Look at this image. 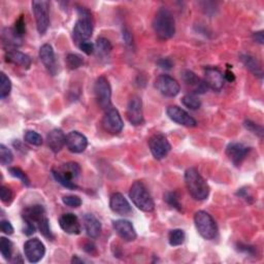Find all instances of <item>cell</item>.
<instances>
[{
	"label": "cell",
	"instance_id": "cell-1",
	"mask_svg": "<svg viewBox=\"0 0 264 264\" xmlns=\"http://www.w3.org/2000/svg\"><path fill=\"white\" fill-rule=\"evenodd\" d=\"M185 184L188 189L189 194L195 200H205L210 195V186L208 182L205 181L199 171L190 167L185 172Z\"/></svg>",
	"mask_w": 264,
	"mask_h": 264
},
{
	"label": "cell",
	"instance_id": "cell-2",
	"mask_svg": "<svg viewBox=\"0 0 264 264\" xmlns=\"http://www.w3.org/2000/svg\"><path fill=\"white\" fill-rule=\"evenodd\" d=\"M79 19L73 27L72 30V37L78 46L81 43L87 42L92 36L93 29H94V21L92 14L89 10L85 8H78Z\"/></svg>",
	"mask_w": 264,
	"mask_h": 264
},
{
	"label": "cell",
	"instance_id": "cell-3",
	"mask_svg": "<svg viewBox=\"0 0 264 264\" xmlns=\"http://www.w3.org/2000/svg\"><path fill=\"white\" fill-rule=\"evenodd\" d=\"M154 31L158 39L166 41L171 39L175 33V22L172 14L165 8H161L153 21Z\"/></svg>",
	"mask_w": 264,
	"mask_h": 264
},
{
	"label": "cell",
	"instance_id": "cell-4",
	"mask_svg": "<svg viewBox=\"0 0 264 264\" xmlns=\"http://www.w3.org/2000/svg\"><path fill=\"white\" fill-rule=\"evenodd\" d=\"M81 171L82 169L79 163L67 162L65 164H62L59 168H53L52 174L54 179L64 188L74 190L78 189V186L73 182V180L80 177Z\"/></svg>",
	"mask_w": 264,
	"mask_h": 264
},
{
	"label": "cell",
	"instance_id": "cell-5",
	"mask_svg": "<svg viewBox=\"0 0 264 264\" xmlns=\"http://www.w3.org/2000/svg\"><path fill=\"white\" fill-rule=\"evenodd\" d=\"M129 197L138 210L146 213L154 211L155 202L148 189L141 182L136 181L132 184L129 190Z\"/></svg>",
	"mask_w": 264,
	"mask_h": 264
},
{
	"label": "cell",
	"instance_id": "cell-6",
	"mask_svg": "<svg viewBox=\"0 0 264 264\" xmlns=\"http://www.w3.org/2000/svg\"><path fill=\"white\" fill-rule=\"evenodd\" d=\"M195 227L200 237L207 241L215 240L218 236V226L214 218L205 211H198L194 216Z\"/></svg>",
	"mask_w": 264,
	"mask_h": 264
},
{
	"label": "cell",
	"instance_id": "cell-7",
	"mask_svg": "<svg viewBox=\"0 0 264 264\" xmlns=\"http://www.w3.org/2000/svg\"><path fill=\"white\" fill-rule=\"evenodd\" d=\"M32 11L36 21L37 31L40 34H45L50 26V3L49 2H32Z\"/></svg>",
	"mask_w": 264,
	"mask_h": 264
},
{
	"label": "cell",
	"instance_id": "cell-8",
	"mask_svg": "<svg viewBox=\"0 0 264 264\" xmlns=\"http://www.w3.org/2000/svg\"><path fill=\"white\" fill-rule=\"evenodd\" d=\"M94 93L98 105L102 109H109L111 107V88L106 78L99 77L94 86Z\"/></svg>",
	"mask_w": 264,
	"mask_h": 264
},
{
	"label": "cell",
	"instance_id": "cell-9",
	"mask_svg": "<svg viewBox=\"0 0 264 264\" xmlns=\"http://www.w3.org/2000/svg\"><path fill=\"white\" fill-rule=\"evenodd\" d=\"M149 148L155 159L165 158L171 150V145L164 134H154L149 139Z\"/></svg>",
	"mask_w": 264,
	"mask_h": 264
},
{
	"label": "cell",
	"instance_id": "cell-10",
	"mask_svg": "<svg viewBox=\"0 0 264 264\" xmlns=\"http://www.w3.org/2000/svg\"><path fill=\"white\" fill-rule=\"evenodd\" d=\"M155 87L161 94L166 97L177 96L181 91V87L178 81L168 74L159 76L155 81Z\"/></svg>",
	"mask_w": 264,
	"mask_h": 264
},
{
	"label": "cell",
	"instance_id": "cell-11",
	"mask_svg": "<svg viewBox=\"0 0 264 264\" xmlns=\"http://www.w3.org/2000/svg\"><path fill=\"white\" fill-rule=\"evenodd\" d=\"M102 126L104 130L110 134H118L123 130L124 123L118 109L110 107L105 111L102 119Z\"/></svg>",
	"mask_w": 264,
	"mask_h": 264
},
{
	"label": "cell",
	"instance_id": "cell-12",
	"mask_svg": "<svg viewBox=\"0 0 264 264\" xmlns=\"http://www.w3.org/2000/svg\"><path fill=\"white\" fill-rule=\"evenodd\" d=\"M24 253L29 262L37 263L44 258L46 254V247L41 240L31 239L25 243Z\"/></svg>",
	"mask_w": 264,
	"mask_h": 264
},
{
	"label": "cell",
	"instance_id": "cell-13",
	"mask_svg": "<svg viewBox=\"0 0 264 264\" xmlns=\"http://www.w3.org/2000/svg\"><path fill=\"white\" fill-rule=\"evenodd\" d=\"M166 114L171 121L179 125L186 127H195L197 125V122L193 117H191L186 110L177 105L168 106L166 109Z\"/></svg>",
	"mask_w": 264,
	"mask_h": 264
},
{
	"label": "cell",
	"instance_id": "cell-14",
	"mask_svg": "<svg viewBox=\"0 0 264 264\" xmlns=\"http://www.w3.org/2000/svg\"><path fill=\"white\" fill-rule=\"evenodd\" d=\"M250 150L249 146L241 142H230L226 148V155L234 165L240 166L246 159Z\"/></svg>",
	"mask_w": 264,
	"mask_h": 264
},
{
	"label": "cell",
	"instance_id": "cell-15",
	"mask_svg": "<svg viewBox=\"0 0 264 264\" xmlns=\"http://www.w3.org/2000/svg\"><path fill=\"white\" fill-rule=\"evenodd\" d=\"M127 118L134 126H138L143 123L142 101L138 96H132L129 100L127 105Z\"/></svg>",
	"mask_w": 264,
	"mask_h": 264
},
{
	"label": "cell",
	"instance_id": "cell-16",
	"mask_svg": "<svg viewBox=\"0 0 264 264\" xmlns=\"http://www.w3.org/2000/svg\"><path fill=\"white\" fill-rule=\"evenodd\" d=\"M112 227L118 236L125 242H133L136 240L137 234L133 224L125 219L116 220L112 222Z\"/></svg>",
	"mask_w": 264,
	"mask_h": 264
},
{
	"label": "cell",
	"instance_id": "cell-17",
	"mask_svg": "<svg viewBox=\"0 0 264 264\" xmlns=\"http://www.w3.org/2000/svg\"><path fill=\"white\" fill-rule=\"evenodd\" d=\"M224 76L217 67H207L204 70V83L214 91H220L224 86Z\"/></svg>",
	"mask_w": 264,
	"mask_h": 264
},
{
	"label": "cell",
	"instance_id": "cell-18",
	"mask_svg": "<svg viewBox=\"0 0 264 264\" xmlns=\"http://www.w3.org/2000/svg\"><path fill=\"white\" fill-rule=\"evenodd\" d=\"M65 144L71 153L80 154L87 149L88 139L83 133L79 131H71L66 135Z\"/></svg>",
	"mask_w": 264,
	"mask_h": 264
},
{
	"label": "cell",
	"instance_id": "cell-19",
	"mask_svg": "<svg viewBox=\"0 0 264 264\" xmlns=\"http://www.w3.org/2000/svg\"><path fill=\"white\" fill-rule=\"evenodd\" d=\"M109 208L111 212L119 216H127L132 212L130 203L121 193H114L110 196Z\"/></svg>",
	"mask_w": 264,
	"mask_h": 264
},
{
	"label": "cell",
	"instance_id": "cell-20",
	"mask_svg": "<svg viewBox=\"0 0 264 264\" xmlns=\"http://www.w3.org/2000/svg\"><path fill=\"white\" fill-rule=\"evenodd\" d=\"M182 80L188 87L192 88L193 92L195 94H203V93L207 92L208 89H209L207 84L204 83V81L199 79L191 70H184V71H182Z\"/></svg>",
	"mask_w": 264,
	"mask_h": 264
},
{
	"label": "cell",
	"instance_id": "cell-21",
	"mask_svg": "<svg viewBox=\"0 0 264 264\" xmlns=\"http://www.w3.org/2000/svg\"><path fill=\"white\" fill-rule=\"evenodd\" d=\"M22 217L24 222L32 223L37 227V224L45 218L46 216V210L41 204H34L27 207L24 209L22 213Z\"/></svg>",
	"mask_w": 264,
	"mask_h": 264
},
{
	"label": "cell",
	"instance_id": "cell-22",
	"mask_svg": "<svg viewBox=\"0 0 264 264\" xmlns=\"http://www.w3.org/2000/svg\"><path fill=\"white\" fill-rule=\"evenodd\" d=\"M40 58L43 62V64L46 66L48 71L52 74L55 76L57 72V66H56V58H55V53L51 45L45 44L42 46L40 50Z\"/></svg>",
	"mask_w": 264,
	"mask_h": 264
},
{
	"label": "cell",
	"instance_id": "cell-23",
	"mask_svg": "<svg viewBox=\"0 0 264 264\" xmlns=\"http://www.w3.org/2000/svg\"><path fill=\"white\" fill-rule=\"evenodd\" d=\"M59 225L61 229L68 234H80L82 231V226L79 218L71 213L62 215L59 218Z\"/></svg>",
	"mask_w": 264,
	"mask_h": 264
},
{
	"label": "cell",
	"instance_id": "cell-24",
	"mask_svg": "<svg viewBox=\"0 0 264 264\" xmlns=\"http://www.w3.org/2000/svg\"><path fill=\"white\" fill-rule=\"evenodd\" d=\"M47 142L49 148L54 152H60L66 143V135L61 129H53L47 135Z\"/></svg>",
	"mask_w": 264,
	"mask_h": 264
},
{
	"label": "cell",
	"instance_id": "cell-25",
	"mask_svg": "<svg viewBox=\"0 0 264 264\" xmlns=\"http://www.w3.org/2000/svg\"><path fill=\"white\" fill-rule=\"evenodd\" d=\"M6 60L15 65H19L25 69H29L31 66V58L27 54L22 53L16 49L9 50L6 54Z\"/></svg>",
	"mask_w": 264,
	"mask_h": 264
},
{
	"label": "cell",
	"instance_id": "cell-26",
	"mask_svg": "<svg viewBox=\"0 0 264 264\" xmlns=\"http://www.w3.org/2000/svg\"><path fill=\"white\" fill-rule=\"evenodd\" d=\"M83 220L88 237L91 239H97L100 236L102 229L100 221L92 214H86Z\"/></svg>",
	"mask_w": 264,
	"mask_h": 264
},
{
	"label": "cell",
	"instance_id": "cell-27",
	"mask_svg": "<svg viewBox=\"0 0 264 264\" xmlns=\"http://www.w3.org/2000/svg\"><path fill=\"white\" fill-rule=\"evenodd\" d=\"M23 37L19 35L14 28H6L3 31V44L6 47L18 48L22 46Z\"/></svg>",
	"mask_w": 264,
	"mask_h": 264
},
{
	"label": "cell",
	"instance_id": "cell-28",
	"mask_svg": "<svg viewBox=\"0 0 264 264\" xmlns=\"http://www.w3.org/2000/svg\"><path fill=\"white\" fill-rule=\"evenodd\" d=\"M241 60L244 63V65L247 67V69H249L254 76H256L260 79L263 78L262 66L255 57L248 55V54H244L241 56Z\"/></svg>",
	"mask_w": 264,
	"mask_h": 264
},
{
	"label": "cell",
	"instance_id": "cell-29",
	"mask_svg": "<svg viewBox=\"0 0 264 264\" xmlns=\"http://www.w3.org/2000/svg\"><path fill=\"white\" fill-rule=\"evenodd\" d=\"M186 240V234L182 229H172L168 234V242L172 247L181 246Z\"/></svg>",
	"mask_w": 264,
	"mask_h": 264
},
{
	"label": "cell",
	"instance_id": "cell-30",
	"mask_svg": "<svg viewBox=\"0 0 264 264\" xmlns=\"http://www.w3.org/2000/svg\"><path fill=\"white\" fill-rule=\"evenodd\" d=\"M12 91V83L9 77L5 73H0V97L2 99H5L11 94Z\"/></svg>",
	"mask_w": 264,
	"mask_h": 264
},
{
	"label": "cell",
	"instance_id": "cell-31",
	"mask_svg": "<svg viewBox=\"0 0 264 264\" xmlns=\"http://www.w3.org/2000/svg\"><path fill=\"white\" fill-rule=\"evenodd\" d=\"M0 252L7 260H12L13 257V243L7 238H0Z\"/></svg>",
	"mask_w": 264,
	"mask_h": 264
},
{
	"label": "cell",
	"instance_id": "cell-32",
	"mask_svg": "<svg viewBox=\"0 0 264 264\" xmlns=\"http://www.w3.org/2000/svg\"><path fill=\"white\" fill-rule=\"evenodd\" d=\"M164 200L170 205V207L178 210L179 212L183 211V207L180 202V197L178 192H166L164 194Z\"/></svg>",
	"mask_w": 264,
	"mask_h": 264
},
{
	"label": "cell",
	"instance_id": "cell-33",
	"mask_svg": "<svg viewBox=\"0 0 264 264\" xmlns=\"http://www.w3.org/2000/svg\"><path fill=\"white\" fill-rule=\"evenodd\" d=\"M95 50L100 54V55H108L111 50H112V46L111 43L105 39V37H99L96 41L95 44Z\"/></svg>",
	"mask_w": 264,
	"mask_h": 264
},
{
	"label": "cell",
	"instance_id": "cell-34",
	"mask_svg": "<svg viewBox=\"0 0 264 264\" xmlns=\"http://www.w3.org/2000/svg\"><path fill=\"white\" fill-rule=\"evenodd\" d=\"M182 103L186 107H188L189 109H192V110L198 109L201 106L200 99L197 96H195L194 94H187V95H185L182 98Z\"/></svg>",
	"mask_w": 264,
	"mask_h": 264
},
{
	"label": "cell",
	"instance_id": "cell-35",
	"mask_svg": "<svg viewBox=\"0 0 264 264\" xmlns=\"http://www.w3.org/2000/svg\"><path fill=\"white\" fill-rule=\"evenodd\" d=\"M84 64L83 58L78 54H68L66 57V65L69 69L74 70Z\"/></svg>",
	"mask_w": 264,
	"mask_h": 264
},
{
	"label": "cell",
	"instance_id": "cell-36",
	"mask_svg": "<svg viewBox=\"0 0 264 264\" xmlns=\"http://www.w3.org/2000/svg\"><path fill=\"white\" fill-rule=\"evenodd\" d=\"M24 139H25L26 142L30 143L32 145H36V146L42 145L43 142H44L42 135L40 133L35 132V131H32V130L26 131V133L24 135Z\"/></svg>",
	"mask_w": 264,
	"mask_h": 264
},
{
	"label": "cell",
	"instance_id": "cell-37",
	"mask_svg": "<svg viewBox=\"0 0 264 264\" xmlns=\"http://www.w3.org/2000/svg\"><path fill=\"white\" fill-rule=\"evenodd\" d=\"M37 228L40 229L41 233L43 234V236H44L46 239H48V240H50V241H53V240L55 239L54 234H53V232H52V230H51V228H50L49 219H48L47 217H45V218L37 224Z\"/></svg>",
	"mask_w": 264,
	"mask_h": 264
},
{
	"label": "cell",
	"instance_id": "cell-38",
	"mask_svg": "<svg viewBox=\"0 0 264 264\" xmlns=\"http://www.w3.org/2000/svg\"><path fill=\"white\" fill-rule=\"evenodd\" d=\"M14 160L12 151L5 144H0V161L3 165H10Z\"/></svg>",
	"mask_w": 264,
	"mask_h": 264
},
{
	"label": "cell",
	"instance_id": "cell-39",
	"mask_svg": "<svg viewBox=\"0 0 264 264\" xmlns=\"http://www.w3.org/2000/svg\"><path fill=\"white\" fill-rule=\"evenodd\" d=\"M10 173L13 175L14 178H17L19 179L25 186H30V180H29V178L27 177V174L20 168L18 167H11L9 169Z\"/></svg>",
	"mask_w": 264,
	"mask_h": 264
},
{
	"label": "cell",
	"instance_id": "cell-40",
	"mask_svg": "<svg viewBox=\"0 0 264 264\" xmlns=\"http://www.w3.org/2000/svg\"><path fill=\"white\" fill-rule=\"evenodd\" d=\"M62 201L65 205L72 209L80 208L82 205V199L77 195H67L62 198Z\"/></svg>",
	"mask_w": 264,
	"mask_h": 264
},
{
	"label": "cell",
	"instance_id": "cell-41",
	"mask_svg": "<svg viewBox=\"0 0 264 264\" xmlns=\"http://www.w3.org/2000/svg\"><path fill=\"white\" fill-rule=\"evenodd\" d=\"M244 126L246 127L247 130H249L250 132H252V133H254L255 135H258L259 137L262 138V136H263V127H262L261 125H258V124H256V123H254V122L248 120V121L245 122Z\"/></svg>",
	"mask_w": 264,
	"mask_h": 264
},
{
	"label": "cell",
	"instance_id": "cell-42",
	"mask_svg": "<svg viewBox=\"0 0 264 264\" xmlns=\"http://www.w3.org/2000/svg\"><path fill=\"white\" fill-rule=\"evenodd\" d=\"M13 191L6 186H2V188H0V198H2V200L6 203H10L13 200Z\"/></svg>",
	"mask_w": 264,
	"mask_h": 264
},
{
	"label": "cell",
	"instance_id": "cell-43",
	"mask_svg": "<svg viewBox=\"0 0 264 264\" xmlns=\"http://www.w3.org/2000/svg\"><path fill=\"white\" fill-rule=\"evenodd\" d=\"M14 29L19 35H21L22 37L24 36V34L26 33V24H25V20H24L23 16H20L19 19L16 21Z\"/></svg>",
	"mask_w": 264,
	"mask_h": 264
},
{
	"label": "cell",
	"instance_id": "cell-44",
	"mask_svg": "<svg viewBox=\"0 0 264 264\" xmlns=\"http://www.w3.org/2000/svg\"><path fill=\"white\" fill-rule=\"evenodd\" d=\"M79 48H80V50H81L83 53H85L86 55H91V54H93V52L95 51V46H94L92 43H90L89 41L81 43V44L79 45Z\"/></svg>",
	"mask_w": 264,
	"mask_h": 264
},
{
	"label": "cell",
	"instance_id": "cell-45",
	"mask_svg": "<svg viewBox=\"0 0 264 264\" xmlns=\"http://www.w3.org/2000/svg\"><path fill=\"white\" fill-rule=\"evenodd\" d=\"M0 228H2V231L6 234H8V236H11V234L14 233V227L13 225L11 224L10 221H7V220H3L2 222H0Z\"/></svg>",
	"mask_w": 264,
	"mask_h": 264
},
{
	"label": "cell",
	"instance_id": "cell-46",
	"mask_svg": "<svg viewBox=\"0 0 264 264\" xmlns=\"http://www.w3.org/2000/svg\"><path fill=\"white\" fill-rule=\"evenodd\" d=\"M122 35H123V41L125 42V44L127 46H131L133 44V36L131 31L127 27L123 28V31H122Z\"/></svg>",
	"mask_w": 264,
	"mask_h": 264
},
{
	"label": "cell",
	"instance_id": "cell-47",
	"mask_svg": "<svg viewBox=\"0 0 264 264\" xmlns=\"http://www.w3.org/2000/svg\"><path fill=\"white\" fill-rule=\"evenodd\" d=\"M157 64L159 65L160 68L165 69V70H169V69H171L172 66H173V63H172V61L169 59V58H162V59H160V60L157 62Z\"/></svg>",
	"mask_w": 264,
	"mask_h": 264
},
{
	"label": "cell",
	"instance_id": "cell-48",
	"mask_svg": "<svg viewBox=\"0 0 264 264\" xmlns=\"http://www.w3.org/2000/svg\"><path fill=\"white\" fill-rule=\"evenodd\" d=\"M25 227H24V233L26 236H32V234L35 232L36 230V226L32 223H29V222H24Z\"/></svg>",
	"mask_w": 264,
	"mask_h": 264
},
{
	"label": "cell",
	"instance_id": "cell-49",
	"mask_svg": "<svg viewBox=\"0 0 264 264\" xmlns=\"http://www.w3.org/2000/svg\"><path fill=\"white\" fill-rule=\"evenodd\" d=\"M238 249H239V251L244 252V253L249 254V255H254V253H255V249H254L253 247H250V246H247V245H242V244H240Z\"/></svg>",
	"mask_w": 264,
	"mask_h": 264
},
{
	"label": "cell",
	"instance_id": "cell-50",
	"mask_svg": "<svg viewBox=\"0 0 264 264\" xmlns=\"http://www.w3.org/2000/svg\"><path fill=\"white\" fill-rule=\"evenodd\" d=\"M253 40L260 44V45H263L264 44V35H263V31H258V32H255L253 34Z\"/></svg>",
	"mask_w": 264,
	"mask_h": 264
},
{
	"label": "cell",
	"instance_id": "cell-51",
	"mask_svg": "<svg viewBox=\"0 0 264 264\" xmlns=\"http://www.w3.org/2000/svg\"><path fill=\"white\" fill-rule=\"evenodd\" d=\"M84 250H85L87 253L93 254V253L96 252V247H95V245H94L93 243H87V244L84 246Z\"/></svg>",
	"mask_w": 264,
	"mask_h": 264
},
{
	"label": "cell",
	"instance_id": "cell-52",
	"mask_svg": "<svg viewBox=\"0 0 264 264\" xmlns=\"http://www.w3.org/2000/svg\"><path fill=\"white\" fill-rule=\"evenodd\" d=\"M223 76H224V80L227 82H230V83L236 80V76H234V73L229 69H227Z\"/></svg>",
	"mask_w": 264,
	"mask_h": 264
},
{
	"label": "cell",
	"instance_id": "cell-53",
	"mask_svg": "<svg viewBox=\"0 0 264 264\" xmlns=\"http://www.w3.org/2000/svg\"><path fill=\"white\" fill-rule=\"evenodd\" d=\"M72 263H84V260L83 259H80L78 256H74L71 260Z\"/></svg>",
	"mask_w": 264,
	"mask_h": 264
}]
</instances>
